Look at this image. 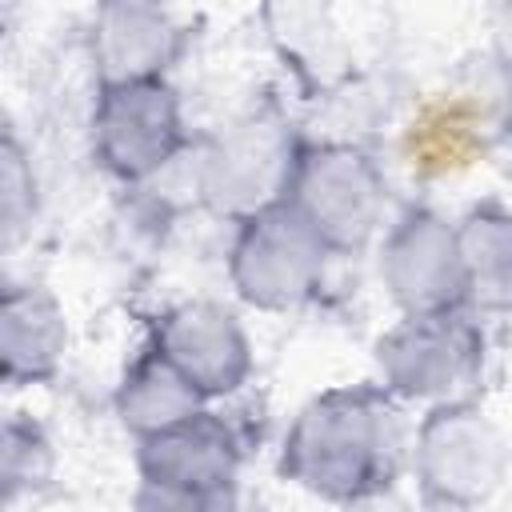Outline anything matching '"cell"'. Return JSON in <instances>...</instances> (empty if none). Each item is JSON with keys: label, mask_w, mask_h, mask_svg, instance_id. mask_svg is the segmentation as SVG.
Returning <instances> with one entry per match:
<instances>
[{"label": "cell", "mask_w": 512, "mask_h": 512, "mask_svg": "<svg viewBox=\"0 0 512 512\" xmlns=\"http://www.w3.org/2000/svg\"><path fill=\"white\" fill-rule=\"evenodd\" d=\"M160 352L200 388V392H220V388H236V380L248 368L244 356V336L236 332L232 316L196 304V308H180L176 316H168L164 332H160Z\"/></svg>", "instance_id": "obj_8"}, {"label": "cell", "mask_w": 512, "mask_h": 512, "mask_svg": "<svg viewBox=\"0 0 512 512\" xmlns=\"http://www.w3.org/2000/svg\"><path fill=\"white\" fill-rule=\"evenodd\" d=\"M460 252H464L468 284H480L492 304H512V220L476 216L464 232Z\"/></svg>", "instance_id": "obj_13"}, {"label": "cell", "mask_w": 512, "mask_h": 512, "mask_svg": "<svg viewBox=\"0 0 512 512\" xmlns=\"http://www.w3.org/2000/svg\"><path fill=\"white\" fill-rule=\"evenodd\" d=\"M392 460V424L388 412L368 392H332L316 400L292 440L284 468L300 484L324 496H364L388 484Z\"/></svg>", "instance_id": "obj_1"}, {"label": "cell", "mask_w": 512, "mask_h": 512, "mask_svg": "<svg viewBox=\"0 0 512 512\" xmlns=\"http://www.w3.org/2000/svg\"><path fill=\"white\" fill-rule=\"evenodd\" d=\"M140 512H232V492L224 488H180V484H144Z\"/></svg>", "instance_id": "obj_14"}, {"label": "cell", "mask_w": 512, "mask_h": 512, "mask_svg": "<svg viewBox=\"0 0 512 512\" xmlns=\"http://www.w3.org/2000/svg\"><path fill=\"white\" fill-rule=\"evenodd\" d=\"M180 144V120L172 92L140 80V84H112L96 112V148L108 168L120 176H144L160 168L172 148Z\"/></svg>", "instance_id": "obj_3"}, {"label": "cell", "mask_w": 512, "mask_h": 512, "mask_svg": "<svg viewBox=\"0 0 512 512\" xmlns=\"http://www.w3.org/2000/svg\"><path fill=\"white\" fill-rule=\"evenodd\" d=\"M176 32L152 8H108L100 20V60L112 84H140L164 68Z\"/></svg>", "instance_id": "obj_10"}, {"label": "cell", "mask_w": 512, "mask_h": 512, "mask_svg": "<svg viewBox=\"0 0 512 512\" xmlns=\"http://www.w3.org/2000/svg\"><path fill=\"white\" fill-rule=\"evenodd\" d=\"M200 388L164 356L152 352L136 364V372L124 380V420H132L136 428H144L148 436L160 428H172L180 420L192 416Z\"/></svg>", "instance_id": "obj_12"}, {"label": "cell", "mask_w": 512, "mask_h": 512, "mask_svg": "<svg viewBox=\"0 0 512 512\" xmlns=\"http://www.w3.org/2000/svg\"><path fill=\"white\" fill-rule=\"evenodd\" d=\"M476 352V332L452 312L412 316L388 344H380L388 376L412 396H448L460 388L476 372Z\"/></svg>", "instance_id": "obj_4"}, {"label": "cell", "mask_w": 512, "mask_h": 512, "mask_svg": "<svg viewBox=\"0 0 512 512\" xmlns=\"http://www.w3.org/2000/svg\"><path fill=\"white\" fill-rule=\"evenodd\" d=\"M320 248L324 240L300 212L276 208L256 216L244 240L236 244L240 292L256 304H292L316 280Z\"/></svg>", "instance_id": "obj_2"}, {"label": "cell", "mask_w": 512, "mask_h": 512, "mask_svg": "<svg viewBox=\"0 0 512 512\" xmlns=\"http://www.w3.org/2000/svg\"><path fill=\"white\" fill-rule=\"evenodd\" d=\"M492 428L472 412H440L420 444V464L428 476V488H440L444 496L472 500L484 496L496 484L500 452H496Z\"/></svg>", "instance_id": "obj_7"}, {"label": "cell", "mask_w": 512, "mask_h": 512, "mask_svg": "<svg viewBox=\"0 0 512 512\" xmlns=\"http://www.w3.org/2000/svg\"><path fill=\"white\" fill-rule=\"evenodd\" d=\"M64 348V324L48 296L8 292L4 300V372L8 380L48 376Z\"/></svg>", "instance_id": "obj_11"}, {"label": "cell", "mask_w": 512, "mask_h": 512, "mask_svg": "<svg viewBox=\"0 0 512 512\" xmlns=\"http://www.w3.org/2000/svg\"><path fill=\"white\" fill-rule=\"evenodd\" d=\"M232 440L208 416H188L172 428L148 436L144 476L148 484H180V488H224L232 480Z\"/></svg>", "instance_id": "obj_9"}, {"label": "cell", "mask_w": 512, "mask_h": 512, "mask_svg": "<svg viewBox=\"0 0 512 512\" xmlns=\"http://www.w3.org/2000/svg\"><path fill=\"white\" fill-rule=\"evenodd\" d=\"M384 272H388L392 292L416 316L448 312L464 296V288H468L464 252H460L456 236L440 220H432V216H412L392 236Z\"/></svg>", "instance_id": "obj_5"}, {"label": "cell", "mask_w": 512, "mask_h": 512, "mask_svg": "<svg viewBox=\"0 0 512 512\" xmlns=\"http://www.w3.org/2000/svg\"><path fill=\"white\" fill-rule=\"evenodd\" d=\"M300 216L328 244H360L376 224L380 184L356 152H324L304 172Z\"/></svg>", "instance_id": "obj_6"}]
</instances>
